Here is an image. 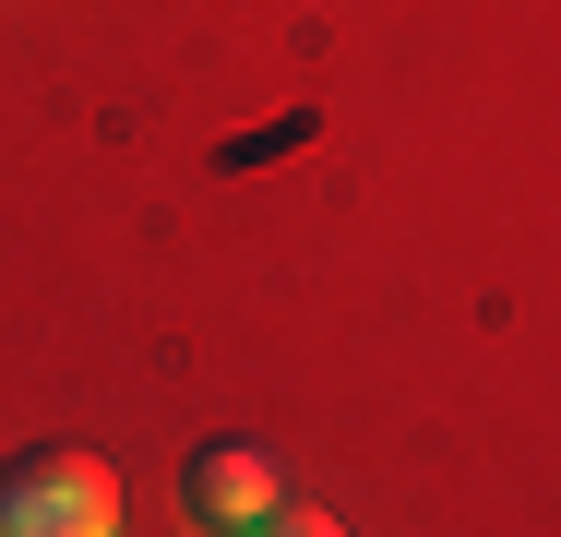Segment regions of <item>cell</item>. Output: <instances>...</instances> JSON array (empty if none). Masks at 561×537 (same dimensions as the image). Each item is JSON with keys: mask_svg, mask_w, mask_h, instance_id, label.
<instances>
[{"mask_svg": "<svg viewBox=\"0 0 561 537\" xmlns=\"http://www.w3.org/2000/svg\"><path fill=\"white\" fill-rule=\"evenodd\" d=\"M0 537H119V478L84 442H36L0 466Z\"/></svg>", "mask_w": 561, "mask_h": 537, "instance_id": "6da1fadb", "label": "cell"}, {"mask_svg": "<svg viewBox=\"0 0 561 537\" xmlns=\"http://www.w3.org/2000/svg\"><path fill=\"white\" fill-rule=\"evenodd\" d=\"M275 502H287V454H275V442H239V430H227V442H192V454H180V514H192V526L251 537Z\"/></svg>", "mask_w": 561, "mask_h": 537, "instance_id": "7a4b0ae2", "label": "cell"}, {"mask_svg": "<svg viewBox=\"0 0 561 537\" xmlns=\"http://www.w3.org/2000/svg\"><path fill=\"white\" fill-rule=\"evenodd\" d=\"M251 537H346V526L323 514V502H299V490H287V502H275V514H263Z\"/></svg>", "mask_w": 561, "mask_h": 537, "instance_id": "3957f363", "label": "cell"}]
</instances>
